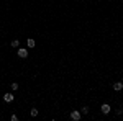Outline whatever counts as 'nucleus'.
Instances as JSON below:
<instances>
[{
	"mask_svg": "<svg viewBox=\"0 0 123 121\" xmlns=\"http://www.w3.org/2000/svg\"><path fill=\"white\" fill-rule=\"evenodd\" d=\"M80 116H82V113L77 111V110L71 111V120H72V121H79V120H80Z\"/></svg>",
	"mask_w": 123,
	"mask_h": 121,
	"instance_id": "f257e3e1",
	"label": "nucleus"
},
{
	"mask_svg": "<svg viewBox=\"0 0 123 121\" xmlns=\"http://www.w3.org/2000/svg\"><path fill=\"white\" fill-rule=\"evenodd\" d=\"M100 110H102V113H104V115H108V113L112 111V108H110V105H108V103H104V105L100 106Z\"/></svg>",
	"mask_w": 123,
	"mask_h": 121,
	"instance_id": "f03ea898",
	"label": "nucleus"
},
{
	"mask_svg": "<svg viewBox=\"0 0 123 121\" xmlns=\"http://www.w3.org/2000/svg\"><path fill=\"white\" fill-rule=\"evenodd\" d=\"M18 57L26 59V57H28V51H26V49H23V47H20V49H18Z\"/></svg>",
	"mask_w": 123,
	"mask_h": 121,
	"instance_id": "7ed1b4c3",
	"label": "nucleus"
},
{
	"mask_svg": "<svg viewBox=\"0 0 123 121\" xmlns=\"http://www.w3.org/2000/svg\"><path fill=\"white\" fill-rule=\"evenodd\" d=\"M13 98H15V97H13V93H5V95H3V100H5L7 103L13 102Z\"/></svg>",
	"mask_w": 123,
	"mask_h": 121,
	"instance_id": "20e7f679",
	"label": "nucleus"
},
{
	"mask_svg": "<svg viewBox=\"0 0 123 121\" xmlns=\"http://www.w3.org/2000/svg\"><path fill=\"white\" fill-rule=\"evenodd\" d=\"M113 90H117V92L123 90V84H122V82H115V84H113Z\"/></svg>",
	"mask_w": 123,
	"mask_h": 121,
	"instance_id": "39448f33",
	"label": "nucleus"
},
{
	"mask_svg": "<svg viewBox=\"0 0 123 121\" xmlns=\"http://www.w3.org/2000/svg\"><path fill=\"white\" fill-rule=\"evenodd\" d=\"M26 46H28V47H35V46H36V44H35V39L30 38L28 41H26Z\"/></svg>",
	"mask_w": 123,
	"mask_h": 121,
	"instance_id": "423d86ee",
	"label": "nucleus"
},
{
	"mask_svg": "<svg viewBox=\"0 0 123 121\" xmlns=\"http://www.w3.org/2000/svg\"><path fill=\"white\" fill-rule=\"evenodd\" d=\"M20 46V41L18 39H13V41H12V47H18Z\"/></svg>",
	"mask_w": 123,
	"mask_h": 121,
	"instance_id": "0eeeda50",
	"label": "nucleus"
},
{
	"mask_svg": "<svg viewBox=\"0 0 123 121\" xmlns=\"http://www.w3.org/2000/svg\"><path fill=\"white\" fill-rule=\"evenodd\" d=\"M80 113H82V115H87V113H89V106H82Z\"/></svg>",
	"mask_w": 123,
	"mask_h": 121,
	"instance_id": "6e6552de",
	"label": "nucleus"
},
{
	"mask_svg": "<svg viewBox=\"0 0 123 121\" xmlns=\"http://www.w3.org/2000/svg\"><path fill=\"white\" fill-rule=\"evenodd\" d=\"M31 116H38V110H36V108H31Z\"/></svg>",
	"mask_w": 123,
	"mask_h": 121,
	"instance_id": "1a4fd4ad",
	"label": "nucleus"
},
{
	"mask_svg": "<svg viewBox=\"0 0 123 121\" xmlns=\"http://www.w3.org/2000/svg\"><path fill=\"white\" fill-rule=\"evenodd\" d=\"M12 85V90H17V88H18V84H15V82H13V84H10Z\"/></svg>",
	"mask_w": 123,
	"mask_h": 121,
	"instance_id": "9d476101",
	"label": "nucleus"
},
{
	"mask_svg": "<svg viewBox=\"0 0 123 121\" xmlns=\"http://www.w3.org/2000/svg\"><path fill=\"white\" fill-rule=\"evenodd\" d=\"M10 120H12V121H18V116H17V115H12V118H10Z\"/></svg>",
	"mask_w": 123,
	"mask_h": 121,
	"instance_id": "9b49d317",
	"label": "nucleus"
}]
</instances>
